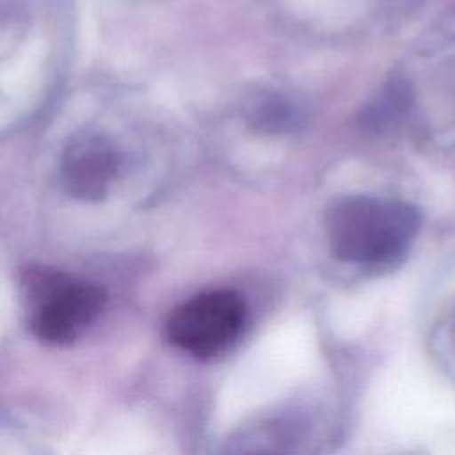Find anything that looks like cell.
<instances>
[{
	"mask_svg": "<svg viewBox=\"0 0 455 455\" xmlns=\"http://www.w3.org/2000/svg\"><path fill=\"white\" fill-rule=\"evenodd\" d=\"M251 124L267 133H283L302 124L304 112L300 107L283 96H267L258 101L251 112Z\"/></svg>",
	"mask_w": 455,
	"mask_h": 455,
	"instance_id": "cell-5",
	"label": "cell"
},
{
	"mask_svg": "<svg viewBox=\"0 0 455 455\" xmlns=\"http://www.w3.org/2000/svg\"><path fill=\"white\" fill-rule=\"evenodd\" d=\"M21 290L30 331L50 345L76 339L105 304V293L96 284L48 268H28Z\"/></svg>",
	"mask_w": 455,
	"mask_h": 455,
	"instance_id": "cell-2",
	"label": "cell"
},
{
	"mask_svg": "<svg viewBox=\"0 0 455 455\" xmlns=\"http://www.w3.org/2000/svg\"><path fill=\"white\" fill-rule=\"evenodd\" d=\"M119 164V155L108 139L98 133H80L62 153V187L76 199H101L114 181Z\"/></svg>",
	"mask_w": 455,
	"mask_h": 455,
	"instance_id": "cell-4",
	"label": "cell"
},
{
	"mask_svg": "<svg viewBox=\"0 0 455 455\" xmlns=\"http://www.w3.org/2000/svg\"><path fill=\"white\" fill-rule=\"evenodd\" d=\"M247 318L243 299L231 290L197 293L172 309L165 322L171 345L196 359L224 354L242 334Z\"/></svg>",
	"mask_w": 455,
	"mask_h": 455,
	"instance_id": "cell-3",
	"label": "cell"
},
{
	"mask_svg": "<svg viewBox=\"0 0 455 455\" xmlns=\"http://www.w3.org/2000/svg\"><path fill=\"white\" fill-rule=\"evenodd\" d=\"M419 229L418 210L400 199L352 196L327 217V238L336 258L364 268H389L411 249Z\"/></svg>",
	"mask_w": 455,
	"mask_h": 455,
	"instance_id": "cell-1",
	"label": "cell"
}]
</instances>
